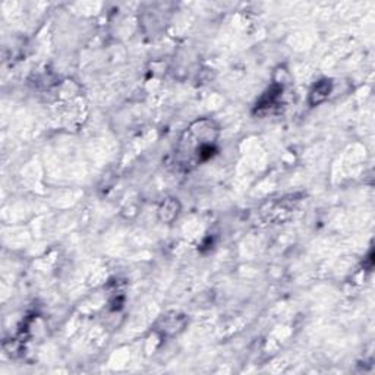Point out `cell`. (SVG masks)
<instances>
[{
    "label": "cell",
    "mask_w": 375,
    "mask_h": 375,
    "mask_svg": "<svg viewBox=\"0 0 375 375\" xmlns=\"http://www.w3.org/2000/svg\"><path fill=\"white\" fill-rule=\"evenodd\" d=\"M331 93V82L330 81H321L315 85L314 91L311 93V100L312 104H318L321 101H324L325 98L330 96Z\"/></svg>",
    "instance_id": "cell-1"
},
{
    "label": "cell",
    "mask_w": 375,
    "mask_h": 375,
    "mask_svg": "<svg viewBox=\"0 0 375 375\" xmlns=\"http://www.w3.org/2000/svg\"><path fill=\"white\" fill-rule=\"evenodd\" d=\"M176 205H178V202L173 201V199L166 201V202L163 204V207L160 209V217H161L163 222H170V220H173V219L176 217V214H178Z\"/></svg>",
    "instance_id": "cell-2"
}]
</instances>
